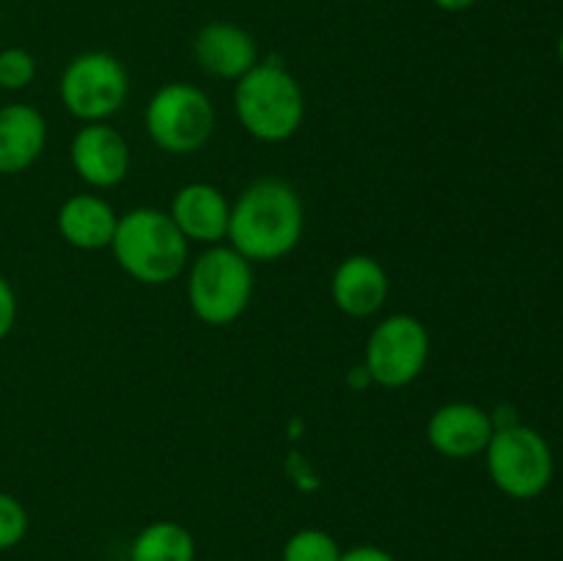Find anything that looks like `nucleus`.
<instances>
[{"label":"nucleus","mask_w":563,"mask_h":561,"mask_svg":"<svg viewBox=\"0 0 563 561\" xmlns=\"http://www.w3.org/2000/svg\"><path fill=\"white\" fill-rule=\"evenodd\" d=\"M306 209L286 179L264 176L247 185L231 204L229 245L251 264H269L289 256L302 240Z\"/></svg>","instance_id":"obj_1"},{"label":"nucleus","mask_w":563,"mask_h":561,"mask_svg":"<svg viewBox=\"0 0 563 561\" xmlns=\"http://www.w3.org/2000/svg\"><path fill=\"white\" fill-rule=\"evenodd\" d=\"M110 251L130 278L146 286L170 284L190 264V242L168 212L154 207H135L119 215Z\"/></svg>","instance_id":"obj_2"},{"label":"nucleus","mask_w":563,"mask_h":561,"mask_svg":"<svg viewBox=\"0 0 563 561\" xmlns=\"http://www.w3.org/2000/svg\"><path fill=\"white\" fill-rule=\"evenodd\" d=\"M234 113L242 130L264 143H284L306 121L300 80L280 61H258L234 86Z\"/></svg>","instance_id":"obj_3"},{"label":"nucleus","mask_w":563,"mask_h":561,"mask_svg":"<svg viewBox=\"0 0 563 561\" xmlns=\"http://www.w3.org/2000/svg\"><path fill=\"white\" fill-rule=\"evenodd\" d=\"M253 264L231 245H209L187 270V300L203 324L236 322L253 300Z\"/></svg>","instance_id":"obj_4"},{"label":"nucleus","mask_w":563,"mask_h":561,"mask_svg":"<svg viewBox=\"0 0 563 561\" xmlns=\"http://www.w3.org/2000/svg\"><path fill=\"white\" fill-rule=\"evenodd\" d=\"M148 138L168 154H196L212 141L218 113L207 94L192 82L157 88L143 113Z\"/></svg>","instance_id":"obj_5"},{"label":"nucleus","mask_w":563,"mask_h":561,"mask_svg":"<svg viewBox=\"0 0 563 561\" xmlns=\"http://www.w3.org/2000/svg\"><path fill=\"white\" fill-rule=\"evenodd\" d=\"M58 94L64 108L82 124L108 121L126 105L130 72L113 53L88 50L66 64Z\"/></svg>","instance_id":"obj_6"},{"label":"nucleus","mask_w":563,"mask_h":561,"mask_svg":"<svg viewBox=\"0 0 563 561\" xmlns=\"http://www.w3.org/2000/svg\"><path fill=\"white\" fill-rule=\"evenodd\" d=\"M484 454H487L489 479L509 498H537L553 479V451L548 440L537 429L522 424L495 429Z\"/></svg>","instance_id":"obj_7"},{"label":"nucleus","mask_w":563,"mask_h":561,"mask_svg":"<svg viewBox=\"0 0 563 561\" xmlns=\"http://www.w3.org/2000/svg\"><path fill=\"white\" fill-rule=\"evenodd\" d=\"M429 350L432 341L421 319L412 314H390L368 333L363 372L379 388H405L423 374Z\"/></svg>","instance_id":"obj_8"},{"label":"nucleus","mask_w":563,"mask_h":561,"mask_svg":"<svg viewBox=\"0 0 563 561\" xmlns=\"http://www.w3.org/2000/svg\"><path fill=\"white\" fill-rule=\"evenodd\" d=\"M71 168L75 174L86 182L88 187L97 190H110L119 187L130 174V143L121 135L115 127L104 124V121H93V124H82L75 132L69 146Z\"/></svg>","instance_id":"obj_9"},{"label":"nucleus","mask_w":563,"mask_h":561,"mask_svg":"<svg viewBox=\"0 0 563 561\" xmlns=\"http://www.w3.org/2000/svg\"><path fill=\"white\" fill-rule=\"evenodd\" d=\"M495 435V418L473 402H449L427 421V440L449 460H471L487 451Z\"/></svg>","instance_id":"obj_10"},{"label":"nucleus","mask_w":563,"mask_h":561,"mask_svg":"<svg viewBox=\"0 0 563 561\" xmlns=\"http://www.w3.org/2000/svg\"><path fill=\"white\" fill-rule=\"evenodd\" d=\"M192 58L218 80H240L258 64V44L236 22H207L192 36Z\"/></svg>","instance_id":"obj_11"},{"label":"nucleus","mask_w":563,"mask_h":561,"mask_svg":"<svg viewBox=\"0 0 563 561\" xmlns=\"http://www.w3.org/2000/svg\"><path fill=\"white\" fill-rule=\"evenodd\" d=\"M330 295L335 308L352 319L374 317L390 297L388 270L368 253H352L335 267L330 278Z\"/></svg>","instance_id":"obj_12"},{"label":"nucleus","mask_w":563,"mask_h":561,"mask_svg":"<svg viewBox=\"0 0 563 561\" xmlns=\"http://www.w3.org/2000/svg\"><path fill=\"white\" fill-rule=\"evenodd\" d=\"M168 215L187 242L220 245L229 237L231 204L223 190L209 182H190V185L179 187Z\"/></svg>","instance_id":"obj_13"},{"label":"nucleus","mask_w":563,"mask_h":561,"mask_svg":"<svg viewBox=\"0 0 563 561\" xmlns=\"http://www.w3.org/2000/svg\"><path fill=\"white\" fill-rule=\"evenodd\" d=\"M47 146V119L33 105L14 102L0 108V176L31 168Z\"/></svg>","instance_id":"obj_14"},{"label":"nucleus","mask_w":563,"mask_h":561,"mask_svg":"<svg viewBox=\"0 0 563 561\" xmlns=\"http://www.w3.org/2000/svg\"><path fill=\"white\" fill-rule=\"evenodd\" d=\"M55 223L64 242H69L77 251H102L113 242L119 212L102 196L80 193L60 204Z\"/></svg>","instance_id":"obj_15"},{"label":"nucleus","mask_w":563,"mask_h":561,"mask_svg":"<svg viewBox=\"0 0 563 561\" xmlns=\"http://www.w3.org/2000/svg\"><path fill=\"white\" fill-rule=\"evenodd\" d=\"M130 561H196V539L181 522H148L132 539Z\"/></svg>","instance_id":"obj_16"},{"label":"nucleus","mask_w":563,"mask_h":561,"mask_svg":"<svg viewBox=\"0 0 563 561\" xmlns=\"http://www.w3.org/2000/svg\"><path fill=\"white\" fill-rule=\"evenodd\" d=\"M341 548L322 528H302L284 544V561H339Z\"/></svg>","instance_id":"obj_17"},{"label":"nucleus","mask_w":563,"mask_h":561,"mask_svg":"<svg viewBox=\"0 0 563 561\" xmlns=\"http://www.w3.org/2000/svg\"><path fill=\"white\" fill-rule=\"evenodd\" d=\"M36 80V58L25 47L0 50V88L22 91Z\"/></svg>","instance_id":"obj_18"},{"label":"nucleus","mask_w":563,"mask_h":561,"mask_svg":"<svg viewBox=\"0 0 563 561\" xmlns=\"http://www.w3.org/2000/svg\"><path fill=\"white\" fill-rule=\"evenodd\" d=\"M27 526L31 520H27V509L22 506V501L0 490V553L16 548L25 539Z\"/></svg>","instance_id":"obj_19"},{"label":"nucleus","mask_w":563,"mask_h":561,"mask_svg":"<svg viewBox=\"0 0 563 561\" xmlns=\"http://www.w3.org/2000/svg\"><path fill=\"white\" fill-rule=\"evenodd\" d=\"M16 314H20V306H16L14 286H11L9 278L0 275V341L14 330Z\"/></svg>","instance_id":"obj_20"},{"label":"nucleus","mask_w":563,"mask_h":561,"mask_svg":"<svg viewBox=\"0 0 563 561\" xmlns=\"http://www.w3.org/2000/svg\"><path fill=\"white\" fill-rule=\"evenodd\" d=\"M339 561H396L388 550L377 548V544H355L350 550H341Z\"/></svg>","instance_id":"obj_21"},{"label":"nucleus","mask_w":563,"mask_h":561,"mask_svg":"<svg viewBox=\"0 0 563 561\" xmlns=\"http://www.w3.org/2000/svg\"><path fill=\"white\" fill-rule=\"evenodd\" d=\"M432 3L438 6V9L451 11V14H460V11L473 9V6H476L478 0H432Z\"/></svg>","instance_id":"obj_22"},{"label":"nucleus","mask_w":563,"mask_h":561,"mask_svg":"<svg viewBox=\"0 0 563 561\" xmlns=\"http://www.w3.org/2000/svg\"><path fill=\"white\" fill-rule=\"evenodd\" d=\"M559 55H561V64H563V33H561V38H559Z\"/></svg>","instance_id":"obj_23"}]
</instances>
